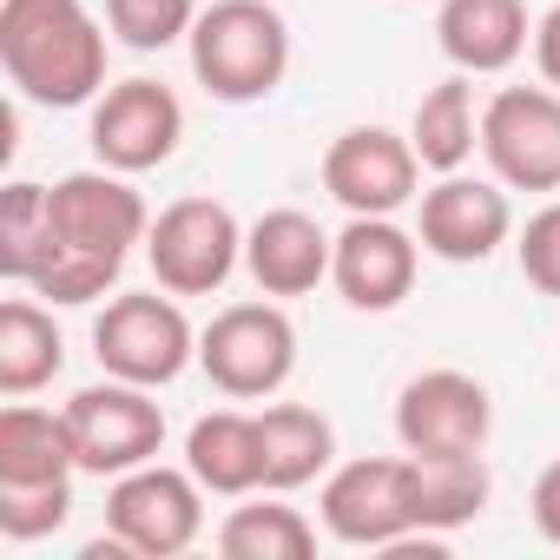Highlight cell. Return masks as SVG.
Segmentation results:
<instances>
[{
	"instance_id": "1",
	"label": "cell",
	"mask_w": 560,
	"mask_h": 560,
	"mask_svg": "<svg viewBox=\"0 0 560 560\" xmlns=\"http://www.w3.org/2000/svg\"><path fill=\"white\" fill-rule=\"evenodd\" d=\"M47 218H54V244H47L40 277L27 284L47 304H100L119 284L132 244H145L152 231L145 198L113 165L67 172L60 185H47Z\"/></svg>"
},
{
	"instance_id": "2",
	"label": "cell",
	"mask_w": 560,
	"mask_h": 560,
	"mask_svg": "<svg viewBox=\"0 0 560 560\" xmlns=\"http://www.w3.org/2000/svg\"><path fill=\"white\" fill-rule=\"evenodd\" d=\"M0 67L34 106H93L106 93V34L86 0H0Z\"/></svg>"
},
{
	"instance_id": "3",
	"label": "cell",
	"mask_w": 560,
	"mask_h": 560,
	"mask_svg": "<svg viewBox=\"0 0 560 560\" xmlns=\"http://www.w3.org/2000/svg\"><path fill=\"white\" fill-rule=\"evenodd\" d=\"M191 73L211 100L250 106L291 73V27L270 0H211L191 21Z\"/></svg>"
},
{
	"instance_id": "4",
	"label": "cell",
	"mask_w": 560,
	"mask_h": 560,
	"mask_svg": "<svg viewBox=\"0 0 560 560\" xmlns=\"http://www.w3.org/2000/svg\"><path fill=\"white\" fill-rule=\"evenodd\" d=\"M198 370L211 376L218 396L264 402L298 370V324L284 317V304H270V298L264 304H224L198 330Z\"/></svg>"
},
{
	"instance_id": "5",
	"label": "cell",
	"mask_w": 560,
	"mask_h": 560,
	"mask_svg": "<svg viewBox=\"0 0 560 560\" xmlns=\"http://www.w3.org/2000/svg\"><path fill=\"white\" fill-rule=\"evenodd\" d=\"M93 357L106 376L119 383H145V389H165L178 383L191 363H198V330L191 317L178 311V298L165 291H126L100 311L93 324Z\"/></svg>"
},
{
	"instance_id": "6",
	"label": "cell",
	"mask_w": 560,
	"mask_h": 560,
	"mask_svg": "<svg viewBox=\"0 0 560 560\" xmlns=\"http://www.w3.org/2000/svg\"><path fill=\"white\" fill-rule=\"evenodd\" d=\"M324 527L343 547H376L389 553L396 540L422 534V508H416V455H363L324 475Z\"/></svg>"
},
{
	"instance_id": "7",
	"label": "cell",
	"mask_w": 560,
	"mask_h": 560,
	"mask_svg": "<svg viewBox=\"0 0 560 560\" xmlns=\"http://www.w3.org/2000/svg\"><path fill=\"white\" fill-rule=\"evenodd\" d=\"M145 264L159 277V291L172 298H211L231 284V270L244 264V224L218 198H172L152 231H145Z\"/></svg>"
},
{
	"instance_id": "8",
	"label": "cell",
	"mask_w": 560,
	"mask_h": 560,
	"mask_svg": "<svg viewBox=\"0 0 560 560\" xmlns=\"http://www.w3.org/2000/svg\"><path fill=\"white\" fill-rule=\"evenodd\" d=\"M106 534L139 560H172L205 534V481L191 468L145 462L132 475H113L106 494Z\"/></svg>"
},
{
	"instance_id": "9",
	"label": "cell",
	"mask_w": 560,
	"mask_h": 560,
	"mask_svg": "<svg viewBox=\"0 0 560 560\" xmlns=\"http://www.w3.org/2000/svg\"><path fill=\"white\" fill-rule=\"evenodd\" d=\"M67 429H73V455H80V475H132L145 462H159L165 448V409L152 402L145 383H93L67 402Z\"/></svg>"
},
{
	"instance_id": "10",
	"label": "cell",
	"mask_w": 560,
	"mask_h": 560,
	"mask_svg": "<svg viewBox=\"0 0 560 560\" xmlns=\"http://www.w3.org/2000/svg\"><path fill=\"white\" fill-rule=\"evenodd\" d=\"M481 159L508 191H560V93L501 86L481 106Z\"/></svg>"
},
{
	"instance_id": "11",
	"label": "cell",
	"mask_w": 560,
	"mask_h": 560,
	"mask_svg": "<svg viewBox=\"0 0 560 560\" xmlns=\"http://www.w3.org/2000/svg\"><path fill=\"white\" fill-rule=\"evenodd\" d=\"M422 172L429 165L416 159V145L389 126H350L324 152V191L350 218H396L409 198H422Z\"/></svg>"
},
{
	"instance_id": "12",
	"label": "cell",
	"mask_w": 560,
	"mask_h": 560,
	"mask_svg": "<svg viewBox=\"0 0 560 560\" xmlns=\"http://www.w3.org/2000/svg\"><path fill=\"white\" fill-rule=\"evenodd\" d=\"M494 402L468 370H422L396 396V442L409 455H481Z\"/></svg>"
},
{
	"instance_id": "13",
	"label": "cell",
	"mask_w": 560,
	"mask_h": 560,
	"mask_svg": "<svg viewBox=\"0 0 560 560\" xmlns=\"http://www.w3.org/2000/svg\"><path fill=\"white\" fill-rule=\"evenodd\" d=\"M185 139V106L159 80H119L93 100V152L113 172H152L178 152Z\"/></svg>"
},
{
	"instance_id": "14",
	"label": "cell",
	"mask_w": 560,
	"mask_h": 560,
	"mask_svg": "<svg viewBox=\"0 0 560 560\" xmlns=\"http://www.w3.org/2000/svg\"><path fill=\"white\" fill-rule=\"evenodd\" d=\"M416 264H422V237H409L396 218H350L330 250V284L343 291L350 311L383 317L416 291Z\"/></svg>"
},
{
	"instance_id": "15",
	"label": "cell",
	"mask_w": 560,
	"mask_h": 560,
	"mask_svg": "<svg viewBox=\"0 0 560 560\" xmlns=\"http://www.w3.org/2000/svg\"><path fill=\"white\" fill-rule=\"evenodd\" d=\"M514 231V211H508V191L501 178H462V172H442V185L422 191V250L442 257V264H481L508 244Z\"/></svg>"
},
{
	"instance_id": "16",
	"label": "cell",
	"mask_w": 560,
	"mask_h": 560,
	"mask_svg": "<svg viewBox=\"0 0 560 560\" xmlns=\"http://www.w3.org/2000/svg\"><path fill=\"white\" fill-rule=\"evenodd\" d=\"M330 250L337 237L298 205H277L244 231V270L264 298H311L330 277Z\"/></svg>"
},
{
	"instance_id": "17",
	"label": "cell",
	"mask_w": 560,
	"mask_h": 560,
	"mask_svg": "<svg viewBox=\"0 0 560 560\" xmlns=\"http://www.w3.org/2000/svg\"><path fill=\"white\" fill-rule=\"evenodd\" d=\"M80 475L67 409H40L14 396L0 409V488H60Z\"/></svg>"
},
{
	"instance_id": "18",
	"label": "cell",
	"mask_w": 560,
	"mask_h": 560,
	"mask_svg": "<svg viewBox=\"0 0 560 560\" xmlns=\"http://www.w3.org/2000/svg\"><path fill=\"white\" fill-rule=\"evenodd\" d=\"M435 40L455 60V73H508L527 54L534 27L521 0H442Z\"/></svg>"
},
{
	"instance_id": "19",
	"label": "cell",
	"mask_w": 560,
	"mask_h": 560,
	"mask_svg": "<svg viewBox=\"0 0 560 560\" xmlns=\"http://www.w3.org/2000/svg\"><path fill=\"white\" fill-rule=\"evenodd\" d=\"M257 435H264V494H291V488H311L317 475H330L337 435H330L324 409L270 402V409H257Z\"/></svg>"
},
{
	"instance_id": "20",
	"label": "cell",
	"mask_w": 560,
	"mask_h": 560,
	"mask_svg": "<svg viewBox=\"0 0 560 560\" xmlns=\"http://www.w3.org/2000/svg\"><path fill=\"white\" fill-rule=\"evenodd\" d=\"M185 468L205 481V494H257L264 488V435L244 409H211L185 435Z\"/></svg>"
},
{
	"instance_id": "21",
	"label": "cell",
	"mask_w": 560,
	"mask_h": 560,
	"mask_svg": "<svg viewBox=\"0 0 560 560\" xmlns=\"http://www.w3.org/2000/svg\"><path fill=\"white\" fill-rule=\"evenodd\" d=\"M409 145L429 172H462L481 145V113H475V86L468 73H448L442 86H429L416 100V119H409Z\"/></svg>"
},
{
	"instance_id": "22",
	"label": "cell",
	"mask_w": 560,
	"mask_h": 560,
	"mask_svg": "<svg viewBox=\"0 0 560 560\" xmlns=\"http://www.w3.org/2000/svg\"><path fill=\"white\" fill-rule=\"evenodd\" d=\"M67 343L54 330V311L34 298H8L0 304V396H34L60 376Z\"/></svg>"
},
{
	"instance_id": "23",
	"label": "cell",
	"mask_w": 560,
	"mask_h": 560,
	"mask_svg": "<svg viewBox=\"0 0 560 560\" xmlns=\"http://www.w3.org/2000/svg\"><path fill=\"white\" fill-rule=\"evenodd\" d=\"M218 553L224 560H311L317 527L284 501H244L218 521Z\"/></svg>"
},
{
	"instance_id": "24",
	"label": "cell",
	"mask_w": 560,
	"mask_h": 560,
	"mask_svg": "<svg viewBox=\"0 0 560 560\" xmlns=\"http://www.w3.org/2000/svg\"><path fill=\"white\" fill-rule=\"evenodd\" d=\"M416 508L422 534H455L488 508V468L481 455H416Z\"/></svg>"
},
{
	"instance_id": "25",
	"label": "cell",
	"mask_w": 560,
	"mask_h": 560,
	"mask_svg": "<svg viewBox=\"0 0 560 560\" xmlns=\"http://www.w3.org/2000/svg\"><path fill=\"white\" fill-rule=\"evenodd\" d=\"M47 244H54L47 185L14 178L8 191H0V270H8L14 284H34L40 264H47Z\"/></svg>"
},
{
	"instance_id": "26",
	"label": "cell",
	"mask_w": 560,
	"mask_h": 560,
	"mask_svg": "<svg viewBox=\"0 0 560 560\" xmlns=\"http://www.w3.org/2000/svg\"><path fill=\"white\" fill-rule=\"evenodd\" d=\"M198 0H106V27L132 54H165L172 40H191Z\"/></svg>"
},
{
	"instance_id": "27",
	"label": "cell",
	"mask_w": 560,
	"mask_h": 560,
	"mask_svg": "<svg viewBox=\"0 0 560 560\" xmlns=\"http://www.w3.org/2000/svg\"><path fill=\"white\" fill-rule=\"evenodd\" d=\"M73 514V481L60 488H0V534L8 540H40Z\"/></svg>"
},
{
	"instance_id": "28",
	"label": "cell",
	"mask_w": 560,
	"mask_h": 560,
	"mask_svg": "<svg viewBox=\"0 0 560 560\" xmlns=\"http://www.w3.org/2000/svg\"><path fill=\"white\" fill-rule=\"evenodd\" d=\"M521 277L540 291V298H560V198L540 205L527 224H521Z\"/></svg>"
},
{
	"instance_id": "29",
	"label": "cell",
	"mask_w": 560,
	"mask_h": 560,
	"mask_svg": "<svg viewBox=\"0 0 560 560\" xmlns=\"http://www.w3.org/2000/svg\"><path fill=\"white\" fill-rule=\"evenodd\" d=\"M534 67H540V80L560 93V0L534 21Z\"/></svg>"
},
{
	"instance_id": "30",
	"label": "cell",
	"mask_w": 560,
	"mask_h": 560,
	"mask_svg": "<svg viewBox=\"0 0 560 560\" xmlns=\"http://www.w3.org/2000/svg\"><path fill=\"white\" fill-rule=\"evenodd\" d=\"M534 527H540V540L560 547V462H547L534 481Z\"/></svg>"
}]
</instances>
